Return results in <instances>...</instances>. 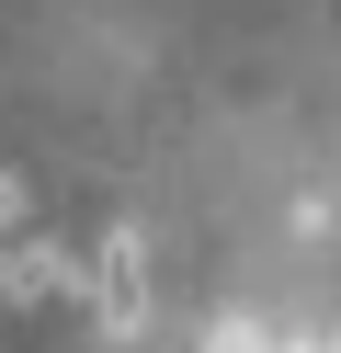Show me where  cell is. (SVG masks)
<instances>
[{"mask_svg": "<svg viewBox=\"0 0 341 353\" xmlns=\"http://www.w3.org/2000/svg\"><path fill=\"white\" fill-rule=\"evenodd\" d=\"M91 319L103 330H148V239L136 228H103V251H91Z\"/></svg>", "mask_w": 341, "mask_h": 353, "instance_id": "cell-1", "label": "cell"}, {"mask_svg": "<svg viewBox=\"0 0 341 353\" xmlns=\"http://www.w3.org/2000/svg\"><path fill=\"white\" fill-rule=\"evenodd\" d=\"M216 353H273V330H262V319H239V307H227V319H216Z\"/></svg>", "mask_w": 341, "mask_h": 353, "instance_id": "cell-2", "label": "cell"}, {"mask_svg": "<svg viewBox=\"0 0 341 353\" xmlns=\"http://www.w3.org/2000/svg\"><path fill=\"white\" fill-rule=\"evenodd\" d=\"M273 353H341V342H273Z\"/></svg>", "mask_w": 341, "mask_h": 353, "instance_id": "cell-3", "label": "cell"}, {"mask_svg": "<svg viewBox=\"0 0 341 353\" xmlns=\"http://www.w3.org/2000/svg\"><path fill=\"white\" fill-rule=\"evenodd\" d=\"M0 285H12V239H0Z\"/></svg>", "mask_w": 341, "mask_h": 353, "instance_id": "cell-4", "label": "cell"}]
</instances>
